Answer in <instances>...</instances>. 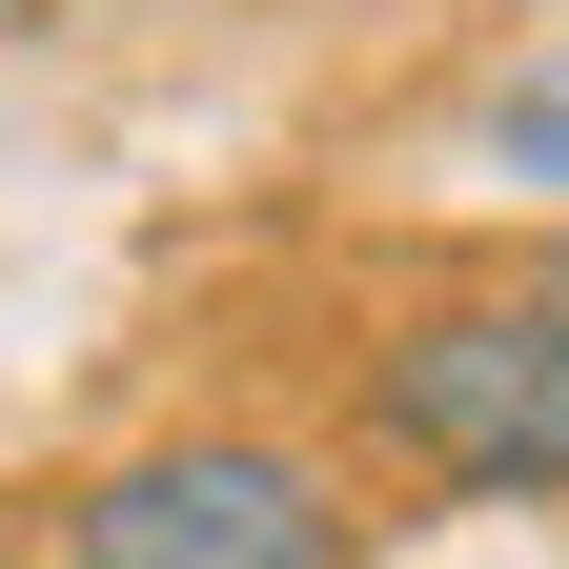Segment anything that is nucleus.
<instances>
[{
  "mask_svg": "<svg viewBox=\"0 0 569 569\" xmlns=\"http://www.w3.org/2000/svg\"><path fill=\"white\" fill-rule=\"evenodd\" d=\"M549 306H569V284H549Z\"/></svg>",
  "mask_w": 569,
  "mask_h": 569,
  "instance_id": "4",
  "label": "nucleus"
},
{
  "mask_svg": "<svg viewBox=\"0 0 569 569\" xmlns=\"http://www.w3.org/2000/svg\"><path fill=\"white\" fill-rule=\"evenodd\" d=\"M82 569H346V488L264 427H183V448H122L82 509H61Z\"/></svg>",
  "mask_w": 569,
  "mask_h": 569,
  "instance_id": "2",
  "label": "nucleus"
},
{
  "mask_svg": "<svg viewBox=\"0 0 569 569\" xmlns=\"http://www.w3.org/2000/svg\"><path fill=\"white\" fill-rule=\"evenodd\" d=\"M367 448L427 488H569V306H407L367 346Z\"/></svg>",
  "mask_w": 569,
  "mask_h": 569,
  "instance_id": "1",
  "label": "nucleus"
},
{
  "mask_svg": "<svg viewBox=\"0 0 569 569\" xmlns=\"http://www.w3.org/2000/svg\"><path fill=\"white\" fill-rule=\"evenodd\" d=\"M488 163H509V183H569V61H529V82L488 102Z\"/></svg>",
  "mask_w": 569,
  "mask_h": 569,
  "instance_id": "3",
  "label": "nucleus"
}]
</instances>
